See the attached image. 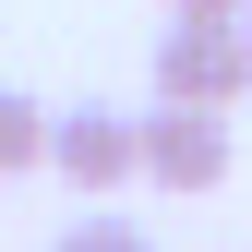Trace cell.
Masks as SVG:
<instances>
[{
  "label": "cell",
  "mask_w": 252,
  "mask_h": 252,
  "mask_svg": "<svg viewBox=\"0 0 252 252\" xmlns=\"http://www.w3.org/2000/svg\"><path fill=\"white\" fill-rule=\"evenodd\" d=\"M156 96L240 108L252 96V12H168V36H156Z\"/></svg>",
  "instance_id": "6da1fadb"
},
{
  "label": "cell",
  "mask_w": 252,
  "mask_h": 252,
  "mask_svg": "<svg viewBox=\"0 0 252 252\" xmlns=\"http://www.w3.org/2000/svg\"><path fill=\"white\" fill-rule=\"evenodd\" d=\"M144 180L156 192H216V180H228V108L156 96L144 108Z\"/></svg>",
  "instance_id": "7a4b0ae2"
},
{
  "label": "cell",
  "mask_w": 252,
  "mask_h": 252,
  "mask_svg": "<svg viewBox=\"0 0 252 252\" xmlns=\"http://www.w3.org/2000/svg\"><path fill=\"white\" fill-rule=\"evenodd\" d=\"M48 168L72 192H120V180H144V120L132 108H60L48 120Z\"/></svg>",
  "instance_id": "3957f363"
},
{
  "label": "cell",
  "mask_w": 252,
  "mask_h": 252,
  "mask_svg": "<svg viewBox=\"0 0 252 252\" xmlns=\"http://www.w3.org/2000/svg\"><path fill=\"white\" fill-rule=\"evenodd\" d=\"M48 120H60V108H36V96H12V84H0V180L48 168Z\"/></svg>",
  "instance_id": "277c9868"
},
{
  "label": "cell",
  "mask_w": 252,
  "mask_h": 252,
  "mask_svg": "<svg viewBox=\"0 0 252 252\" xmlns=\"http://www.w3.org/2000/svg\"><path fill=\"white\" fill-rule=\"evenodd\" d=\"M60 252H156L132 216H72V228H60Z\"/></svg>",
  "instance_id": "5b68a950"
},
{
  "label": "cell",
  "mask_w": 252,
  "mask_h": 252,
  "mask_svg": "<svg viewBox=\"0 0 252 252\" xmlns=\"http://www.w3.org/2000/svg\"><path fill=\"white\" fill-rule=\"evenodd\" d=\"M168 12H252V0H168Z\"/></svg>",
  "instance_id": "8992f818"
}]
</instances>
